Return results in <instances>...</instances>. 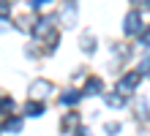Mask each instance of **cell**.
Segmentation results:
<instances>
[{
    "label": "cell",
    "instance_id": "obj_1",
    "mask_svg": "<svg viewBox=\"0 0 150 136\" xmlns=\"http://www.w3.org/2000/svg\"><path fill=\"white\" fill-rule=\"evenodd\" d=\"M33 35H36V41L44 44V49L47 52H55L57 47V41H60V33L55 30V19L52 16H44V19H36L33 22Z\"/></svg>",
    "mask_w": 150,
    "mask_h": 136
},
{
    "label": "cell",
    "instance_id": "obj_2",
    "mask_svg": "<svg viewBox=\"0 0 150 136\" xmlns=\"http://www.w3.org/2000/svg\"><path fill=\"white\" fill-rule=\"evenodd\" d=\"M142 14H139V11H128L126 14V19H123V33H126L128 35V38H131V35H139V33H142Z\"/></svg>",
    "mask_w": 150,
    "mask_h": 136
},
{
    "label": "cell",
    "instance_id": "obj_3",
    "mask_svg": "<svg viewBox=\"0 0 150 136\" xmlns=\"http://www.w3.org/2000/svg\"><path fill=\"white\" fill-rule=\"evenodd\" d=\"M52 90H55V87H52V82H47V79H36V82L30 85L28 95L33 98V101H41V98H47V95L52 93Z\"/></svg>",
    "mask_w": 150,
    "mask_h": 136
},
{
    "label": "cell",
    "instance_id": "obj_4",
    "mask_svg": "<svg viewBox=\"0 0 150 136\" xmlns=\"http://www.w3.org/2000/svg\"><path fill=\"white\" fill-rule=\"evenodd\" d=\"M139 82H142V74L139 71H131V74H126L120 79V93H128V90H137Z\"/></svg>",
    "mask_w": 150,
    "mask_h": 136
},
{
    "label": "cell",
    "instance_id": "obj_5",
    "mask_svg": "<svg viewBox=\"0 0 150 136\" xmlns=\"http://www.w3.org/2000/svg\"><path fill=\"white\" fill-rule=\"evenodd\" d=\"M60 19H63L66 27H74V25H76V3H74V0H68V3L63 6V11H60Z\"/></svg>",
    "mask_w": 150,
    "mask_h": 136
},
{
    "label": "cell",
    "instance_id": "obj_6",
    "mask_svg": "<svg viewBox=\"0 0 150 136\" xmlns=\"http://www.w3.org/2000/svg\"><path fill=\"white\" fill-rule=\"evenodd\" d=\"M104 104H107L109 109H123L128 104V98L120 93V90H115V93H109V95H104Z\"/></svg>",
    "mask_w": 150,
    "mask_h": 136
},
{
    "label": "cell",
    "instance_id": "obj_7",
    "mask_svg": "<svg viewBox=\"0 0 150 136\" xmlns=\"http://www.w3.org/2000/svg\"><path fill=\"white\" fill-rule=\"evenodd\" d=\"M104 93V82L98 76H90L85 82V90H82V95H101Z\"/></svg>",
    "mask_w": 150,
    "mask_h": 136
},
{
    "label": "cell",
    "instance_id": "obj_8",
    "mask_svg": "<svg viewBox=\"0 0 150 136\" xmlns=\"http://www.w3.org/2000/svg\"><path fill=\"white\" fill-rule=\"evenodd\" d=\"M44 112H47V106H44L41 101H28L25 104V114L28 117H41Z\"/></svg>",
    "mask_w": 150,
    "mask_h": 136
},
{
    "label": "cell",
    "instance_id": "obj_9",
    "mask_svg": "<svg viewBox=\"0 0 150 136\" xmlns=\"http://www.w3.org/2000/svg\"><path fill=\"white\" fill-rule=\"evenodd\" d=\"M79 101H82V93H79V90H66V93L60 95V104L63 106H74Z\"/></svg>",
    "mask_w": 150,
    "mask_h": 136
},
{
    "label": "cell",
    "instance_id": "obj_10",
    "mask_svg": "<svg viewBox=\"0 0 150 136\" xmlns=\"http://www.w3.org/2000/svg\"><path fill=\"white\" fill-rule=\"evenodd\" d=\"M79 47H82L87 54H93V52H96V35H93V33H82V38H79Z\"/></svg>",
    "mask_w": 150,
    "mask_h": 136
},
{
    "label": "cell",
    "instance_id": "obj_11",
    "mask_svg": "<svg viewBox=\"0 0 150 136\" xmlns=\"http://www.w3.org/2000/svg\"><path fill=\"white\" fill-rule=\"evenodd\" d=\"M0 128H3V131H11V133H19L25 128V123H22V117H11V120H6Z\"/></svg>",
    "mask_w": 150,
    "mask_h": 136
},
{
    "label": "cell",
    "instance_id": "obj_12",
    "mask_svg": "<svg viewBox=\"0 0 150 136\" xmlns=\"http://www.w3.org/2000/svg\"><path fill=\"white\" fill-rule=\"evenodd\" d=\"M137 120L139 123H147L150 120V112H147V101H145V98H137Z\"/></svg>",
    "mask_w": 150,
    "mask_h": 136
},
{
    "label": "cell",
    "instance_id": "obj_13",
    "mask_svg": "<svg viewBox=\"0 0 150 136\" xmlns=\"http://www.w3.org/2000/svg\"><path fill=\"white\" fill-rule=\"evenodd\" d=\"M76 125H79V114H76V112H71V114L63 117V131H74Z\"/></svg>",
    "mask_w": 150,
    "mask_h": 136
},
{
    "label": "cell",
    "instance_id": "obj_14",
    "mask_svg": "<svg viewBox=\"0 0 150 136\" xmlns=\"http://www.w3.org/2000/svg\"><path fill=\"white\" fill-rule=\"evenodd\" d=\"M14 109H16L14 98H8V95H3V98H0V112H14Z\"/></svg>",
    "mask_w": 150,
    "mask_h": 136
},
{
    "label": "cell",
    "instance_id": "obj_15",
    "mask_svg": "<svg viewBox=\"0 0 150 136\" xmlns=\"http://www.w3.org/2000/svg\"><path fill=\"white\" fill-rule=\"evenodd\" d=\"M0 19H11V8L6 0H0Z\"/></svg>",
    "mask_w": 150,
    "mask_h": 136
},
{
    "label": "cell",
    "instance_id": "obj_16",
    "mask_svg": "<svg viewBox=\"0 0 150 136\" xmlns=\"http://www.w3.org/2000/svg\"><path fill=\"white\" fill-rule=\"evenodd\" d=\"M104 131H107L109 136H115V133H120V123H107V125H104Z\"/></svg>",
    "mask_w": 150,
    "mask_h": 136
},
{
    "label": "cell",
    "instance_id": "obj_17",
    "mask_svg": "<svg viewBox=\"0 0 150 136\" xmlns=\"http://www.w3.org/2000/svg\"><path fill=\"white\" fill-rule=\"evenodd\" d=\"M139 41H142L145 47H150V27H142V33H139Z\"/></svg>",
    "mask_w": 150,
    "mask_h": 136
},
{
    "label": "cell",
    "instance_id": "obj_18",
    "mask_svg": "<svg viewBox=\"0 0 150 136\" xmlns=\"http://www.w3.org/2000/svg\"><path fill=\"white\" fill-rule=\"evenodd\" d=\"M147 71H150V57H145L139 63V74H147Z\"/></svg>",
    "mask_w": 150,
    "mask_h": 136
},
{
    "label": "cell",
    "instance_id": "obj_19",
    "mask_svg": "<svg viewBox=\"0 0 150 136\" xmlns=\"http://www.w3.org/2000/svg\"><path fill=\"white\" fill-rule=\"evenodd\" d=\"M74 136H93V133L87 131V128H82V125H76V128H74Z\"/></svg>",
    "mask_w": 150,
    "mask_h": 136
},
{
    "label": "cell",
    "instance_id": "obj_20",
    "mask_svg": "<svg viewBox=\"0 0 150 136\" xmlns=\"http://www.w3.org/2000/svg\"><path fill=\"white\" fill-rule=\"evenodd\" d=\"M44 3H52V0H33V3H30V8H41Z\"/></svg>",
    "mask_w": 150,
    "mask_h": 136
}]
</instances>
